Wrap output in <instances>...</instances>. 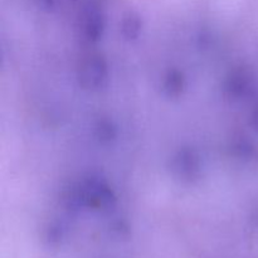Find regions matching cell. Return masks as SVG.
Wrapping results in <instances>:
<instances>
[{"mask_svg":"<svg viewBox=\"0 0 258 258\" xmlns=\"http://www.w3.org/2000/svg\"><path fill=\"white\" fill-rule=\"evenodd\" d=\"M80 207L93 209H108L115 204V194L105 181L90 178L75 189Z\"/></svg>","mask_w":258,"mask_h":258,"instance_id":"obj_1","label":"cell"},{"mask_svg":"<svg viewBox=\"0 0 258 258\" xmlns=\"http://www.w3.org/2000/svg\"><path fill=\"white\" fill-rule=\"evenodd\" d=\"M170 170L179 181L193 184L201 178L202 164L199 155L191 149H181L170 160Z\"/></svg>","mask_w":258,"mask_h":258,"instance_id":"obj_2","label":"cell"},{"mask_svg":"<svg viewBox=\"0 0 258 258\" xmlns=\"http://www.w3.org/2000/svg\"><path fill=\"white\" fill-rule=\"evenodd\" d=\"M107 63L101 55L92 54L82 60L78 70L80 85L86 90H98L107 82Z\"/></svg>","mask_w":258,"mask_h":258,"instance_id":"obj_3","label":"cell"},{"mask_svg":"<svg viewBox=\"0 0 258 258\" xmlns=\"http://www.w3.org/2000/svg\"><path fill=\"white\" fill-rule=\"evenodd\" d=\"M252 87H253V77L251 72L246 68H239L231 72L226 80L224 93L231 100H241L251 93Z\"/></svg>","mask_w":258,"mask_h":258,"instance_id":"obj_4","label":"cell"},{"mask_svg":"<svg viewBox=\"0 0 258 258\" xmlns=\"http://www.w3.org/2000/svg\"><path fill=\"white\" fill-rule=\"evenodd\" d=\"M105 30V18L98 8H88L83 14L82 35L86 40L95 43L102 37Z\"/></svg>","mask_w":258,"mask_h":258,"instance_id":"obj_5","label":"cell"},{"mask_svg":"<svg viewBox=\"0 0 258 258\" xmlns=\"http://www.w3.org/2000/svg\"><path fill=\"white\" fill-rule=\"evenodd\" d=\"M186 87V80L183 73L178 70L169 71L164 77L163 92L169 98H178L184 93Z\"/></svg>","mask_w":258,"mask_h":258,"instance_id":"obj_6","label":"cell"},{"mask_svg":"<svg viewBox=\"0 0 258 258\" xmlns=\"http://www.w3.org/2000/svg\"><path fill=\"white\" fill-rule=\"evenodd\" d=\"M143 29V20L136 13H128L121 22V34L127 40L138 39Z\"/></svg>","mask_w":258,"mask_h":258,"instance_id":"obj_7","label":"cell"},{"mask_svg":"<svg viewBox=\"0 0 258 258\" xmlns=\"http://www.w3.org/2000/svg\"><path fill=\"white\" fill-rule=\"evenodd\" d=\"M116 136L115 128L111 126L110 122H101L97 127V138L101 141H111Z\"/></svg>","mask_w":258,"mask_h":258,"instance_id":"obj_8","label":"cell"},{"mask_svg":"<svg viewBox=\"0 0 258 258\" xmlns=\"http://www.w3.org/2000/svg\"><path fill=\"white\" fill-rule=\"evenodd\" d=\"M35 3L44 10H52L55 7V0H35Z\"/></svg>","mask_w":258,"mask_h":258,"instance_id":"obj_9","label":"cell"},{"mask_svg":"<svg viewBox=\"0 0 258 258\" xmlns=\"http://www.w3.org/2000/svg\"><path fill=\"white\" fill-rule=\"evenodd\" d=\"M251 125L253 126L254 130L258 131V108L253 111V115H252V120H251Z\"/></svg>","mask_w":258,"mask_h":258,"instance_id":"obj_10","label":"cell"}]
</instances>
